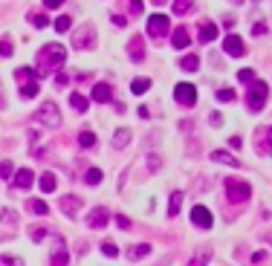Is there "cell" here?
Wrapping results in <instances>:
<instances>
[{
  "instance_id": "43",
  "label": "cell",
  "mask_w": 272,
  "mask_h": 266,
  "mask_svg": "<svg viewBox=\"0 0 272 266\" xmlns=\"http://www.w3.org/2000/svg\"><path fill=\"white\" fill-rule=\"evenodd\" d=\"M110 20H113L116 26H125V23H127V18H125V15H110Z\"/></svg>"
},
{
  "instance_id": "36",
  "label": "cell",
  "mask_w": 272,
  "mask_h": 266,
  "mask_svg": "<svg viewBox=\"0 0 272 266\" xmlns=\"http://www.w3.org/2000/svg\"><path fill=\"white\" fill-rule=\"evenodd\" d=\"M209 257H211V252H209V249H203V252H200V255L194 257L188 266H206V260H209Z\"/></svg>"
},
{
  "instance_id": "10",
  "label": "cell",
  "mask_w": 272,
  "mask_h": 266,
  "mask_svg": "<svg viewBox=\"0 0 272 266\" xmlns=\"http://www.w3.org/2000/svg\"><path fill=\"white\" fill-rule=\"evenodd\" d=\"M191 220H194V226H200V229H211L214 217H211V211L206 205H194V208H191Z\"/></svg>"
},
{
  "instance_id": "8",
  "label": "cell",
  "mask_w": 272,
  "mask_h": 266,
  "mask_svg": "<svg viewBox=\"0 0 272 266\" xmlns=\"http://www.w3.org/2000/svg\"><path fill=\"white\" fill-rule=\"evenodd\" d=\"M168 29H171V20L165 18V15H151L148 18V35L162 38V35H168Z\"/></svg>"
},
{
  "instance_id": "33",
  "label": "cell",
  "mask_w": 272,
  "mask_h": 266,
  "mask_svg": "<svg viewBox=\"0 0 272 266\" xmlns=\"http://www.w3.org/2000/svg\"><path fill=\"white\" fill-rule=\"evenodd\" d=\"M84 182H87V185H99V182H101V171L90 168V171H87V177H84Z\"/></svg>"
},
{
  "instance_id": "50",
  "label": "cell",
  "mask_w": 272,
  "mask_h": 266,
  "mask_svg": "<svg viewBox=\"0 0 272 266\" xmlns=\"http://www.w3.org/2000/svg\"><path fill=\"white\" fill-rule=\"evenodd\" d=\"M130 9H133V12H142V0H130Z\"/></svg>"
},
{
  "instance_id": "13",
  "label": "cell",
  "mask_w": 272,
  "mask_h": 266,
  "mask_svg": "<svg viewBox=\"0 0 272 266\" xmlns=\"http://www.w3.org/2000/svg\"><path fill=\"white\" fill-rule=\"evenodd\" d=\"M214 38H217V23L203 20V23H200V32H197V41H200V44H211Z\"/></svg>"
},
{
  "instance_id": "16",
  "label": "cell",
  "mask_w": 272,
  "mask_h": 266,
  "mask_svg": "<svg viewBox=\"0 0 272 266\" xmlns=\"http://www.w3.org/2000/svg\"><path fill=\"white\" fill-rule=\"evenodd\" d=\"M171 44L177 46V49H185V46L191 44V32H188V26H180V29H174V38H171Z\"/></svg>"
},
{
  "instance_id": "17",
  "label": "cell",
  "mask_w": 272,
  "mask_h": 266,
  "mask_svg": "<svg viewBox=\"0 0 272 266\" xmlns=\"http://www.w3.org/2000/svg\"><path fill=\"white\" fill-rule=\"evenodd\" d=\"M110 98H113V87H110V84H96V87H93V101L104 104Z\"/></svg>"
},
{
  "instance_id": "38",
  "label": "cell",
  "mask_w": 272,
  "mask_h": 266,
  "mask_svg": "<svg viewBox=\"0 0 272 266\" xmlns=\"http://www.w3.org/2000/svg\"><path fill=\"white\" fill-rule=\"evenodd\" d=\"M12 171H15V168H12V162H9V159L0 162V179H9V177H12Z\"/></svg>"
},
{
  "instance_id": "5",
  "label": "cell",
  "mask_w": 272,
  "mask_h": 266,
  "mask_svg": "<svg viewBox=\"0 0 272 266\" xmlns=\"http://www.w3.org/2000/svg\"><path fill=\"white\" fill-rule=\"evenodd\" d=\"M90 46H96V26L87 23L73 35V49H90Z\"/></svg>"
},
{
  "instance_id": "37",
  "label": "cell",
  "mask_w": 272,
  "mask_h": 266,
  "mask_svg": "<svg viewBox=\"0 0 272 266\" xmlns=\"http://www.w3.org/2000/svg\"><path fill=\"white\" fill-rule=\"evenodd\" d=\"M148 252H151V246H148V243H142V246H133V252H130V257H133V260H139V257H145Z\"/></svg>"
},
{
  "instance_id": "22",
  "label": "cell",
  "mask_w": 272,
  "mask_h": 266,
  "mask_svg": "<svg viewBox=\"0 0 272 266\" xmlns=\"http://www.w3.org/2000/svg\"><path fill=\"white\" fill-rule=\"evenodd\" d=\"M35 75H38V72L32 70V67H18V70H15V78H18V81H23V84H29V81H35Z\"/></svg>"
},
{
  "instance_id": "21",
  "label": "cell",
  "mask_w": 272,
  "mask_h": 266,
  "mask_svg": "<svg viewBox=\"0 0 272 266\" xmlns=\"http://www.w3.org/2000/svg\"><path fill=\"white\" fill-rule=\"evenodd\" d=\"M180 67L185 72H197L200 70V55H185V58L180 61Z\"/></svg>"
},
{
  "instance_id": "41",
  "label": "cell",
  "mask_w": 272,
  "mask_h": 266,
  "mask_svg": "<svg viewBox=\"0 0 272 266\" xmlns=\"http://www.w3.org/2000/svg\"><path fill=\"white\" fill-rule=\"evenodd\" d=\"M237 81H246V84H252V81H255V72H252V70H240V72H237Z\"/></svg>"
},
{
  "instance_id": "48",
  "label": "cell",
  "mask_w": 272,
  "mask_h": 266,
  "mask_svg": "<svg viewBox=\"0 0 272 266\" xmlns=\"http://www.w3.org/2000/svg\"><path fill=\"white\" fill-rule=\"evenodd\" d=\"M229 145H232V148H240V145H243V139H240V136H232V139H229Z\"/></svg>"
},
{
  "instance_id": "25",
  "label": "cell",
  "mask_w": 272,
  "mask_h": 266,
  "mask_svg": "<svg viewBox=\"0 0 272 266\" xmlns=\"http://www.w3.org/2000/svg\"><path fill=\"white\" fill-rule=\"evenodd\" d=\"M174 12H177V15H188V12H194V0H174Z\"/></svg>"
},
{
  "instance_id": "9",
  "label": "cell",
  "mask_w": 272,
  "mask_h": 266,
  "mask_svg": "<svg viewBox=\"0 0 272 266\" xmlns=\"http://www.w3.org/2000/svg\"><path fill=\"white\" fill-rule=\"evenodd\" d=\"M49 266H70V252H67L61 237H52V260H49Z\"/></svg>"
},
{
  "instance_id": "44",
  "label": "cell",
  "mask_w": 272,
  "mask_h": 266,
  "mask_svg": "<svg viewBox=\"0 0 272 266\" xmlns=\"http://www.w3.org/2000/svg\"><path fill=\"white\" fill-rule=\"evenodd\" d=\"M46 9H58V6H64V0H44Z\"/></svg>"
},
{
  "instance_id": "40",
  "label": "cell",
  "mask_w": 272,
  "mask_h": 266,
  "mask_svg": "<svg viewBox=\"0 0 272 266\" xmlns=\"http://www.w3.org/2000/svg\"><path fill=\"white\" fill-rule=\"evenodd\" d=\"M101 252H104L107 257H116L119 255V246H116V243H101Z\"/></svg>"
},
{
  "instance_id": "3",
  "label": "cell",
  "mask_w": 272,
  "mask_h": 266,
  "mask_svg": "<svg viewBox=\"0 0 272 266\" xmlns=\"http://www.w3.org/2000/svg\"><path fill=\"white\" fill-rule=\"evenodd\" d=\"M226 197L232 200V203H246V200L252 197V185H249V182H243V179L229 177L226 179Z\"/></svg>"
},
{
  "instance_id": "34",
  "label": "cell",
  "mask_w": 272,
  "mask_h": 266,
  "mask_svg": "<svg viewBox=\"0 0 272 266\" xmlns=\"http://www.w3.org/2000/svg\"><path fill=\"white\" fill-rule=\"evenodd\" d=\"M217 98H220V101H235L237 93L232 87H223V90H217Z\"/></svg>"
},
{
  "instance_id": "14",
  "label": "cell",
  "mask_w": 272,
  "mask_h": 266,
  "mask_svg": "<svg viewBox=\"0 0 272 266\" xmlns=\"http://www.w3.org/2000/svg\"><path fill=\"white\" fill-rule=\"evenodd\" d=\"M127 55H130V61H142L145 58V41H142V35H136L127 44Z\"/></svg>"
},
{
  "instance_id": "11",
  "label": "cell",
  "mask_w": 272,
  "mask_h": 266,
  "mask_svg": "<svg viewBox=\"0 0 272 266\" xmlns=\"http://www.w3.org/2000/svg\"><path fill=\"white\" fill-rule=\"evenodd\" d=\"M107 217H110V211L104 205H99V208H93V211L87 214V226H90V229H104V226H107Z\"/></svg>"
},
{
  "instance_id": "7",
  "label": "cell",
  "mask_w": 272,
  "mask_h": 266,
  "mask_svg": "<svg viewBox=\"0 0 272 266\" xmlns=\"http://www.w3.org/2000/svg\"><path fill=\"white\" fill-rule=\"evenodd\" d=\"M255 151L261 156H269L272 153V124H266V127H261L255 133Z\"/></svg>"
},
{
  "instance_id": "19",
  "label": "cell",
  "mask_w": 272,
  "mask_h": 266,
  "mask_svg": "<svg viewBox=\"0 0 272 266\" xmlns=\"http://www.w3.org/2000/svg\"><path fill=\"white\" fill-rule=\"evenodd\" d=\"M78 208H81V200H78V197H64V200H61V211L64 214H70V217H73Z\"/></svg>"
},
{
  "instance_id": "2",
  "label": "cell",
  "mask_w": 272,
  "mask_h": 266,
  "mask_svg": "<svg viewBox=\"0 0 272 266\" xmlns=\"http://www.w3.org/2000/svg\"><path fill=\"white\" fill-rule=\"evenodd\" d=\"M266 98H269V87H266V81H252L249 84V96H246V101H249V110H263L266 107Z\"/></svg>"
},
{
  "instance_id": "12",
  "label": "cell",
  "mask_w": 272,
  "mask_h": 266,
  "mask_svg": "<svg viewBox=\"0 0 272 266\" xmlns=\"http://www.w3.org/2000/svg\"><path fill=\"white\" fill-rule=\"evenodd\" d=\"M223 49H226V55H232V58H240V55L246 52V46H243V41H240V35H226Z\"/></svg>"
},
{
  "instance_id": "27",
  "label": "cell",
  "mask_w": 272,
  "mask_h": 266,
  "mask_svg": "<svg viewBox=\"0 0 272 266\" xmlns=\"http://www.w3.org/2000/svg\"><path fill=\"white\" fill-rule=\"evenodd\" d=\"M26 208H29L32 214H49V205H46L44 200H29Z\"/></svg>"
},
{
  "instance_id": "39",
  "label": "cell",
  "mask_w": 272,
  "mask_h": 266,
  "mask_svg": "<svg viewBox=\"0 0 272 266\" xmlns=\"http://www.w3.org/2000/svg\"><path fill=\"white\" fill-rule=\"evenodd\" d=\"M55 29H58V32H67V29H70V15H61V18L55 20Z\"/></svg>"
},
{
  "instance_id": "23",
  "label": "cell",
  "mask_w": 272,
  "mask_h": 266,
  "mask_svg": "<svg viewBox=\"0 0 272 266\" xmlns=\"http://www.w3.org/2000/svg\"><path fill=\"white\" fill-rule=\"evenodd\" d=\"M70 104H73L75 113H87V98L78 96V93H73V96H70Z\"/></svg>"
},
{
  "instance_id": "1",
  "label": "cell",
  "mask_w": 272,
  "mask_h": 266,
  "mask_svg": "<svg viewBox=\"0 0 272 266\" xmlns=\"http://www.w3.org/2000/svg\"><path fill=\"white\" fill-rule=\"evenodd\" d=\"M67 61V49L61 44H46L41 46L38 52V61H35V72L38 75H49V72H58Z\"/></svg>"
},
{
  "instance_id": "35",
  "label": "cell",
  "mask_w": 272,
  "mask_h": 266,
  "mask_svg": "<svg viewBox=\"0 0 272 266\" xmlns=\"http://www.w3.org/2000/svg\"><path fill=\"white\" fill-rule=\"evenodd\" d=\"M0 266H23V260L15 255H0Z\"/></svg>"
},
{
  "instance_id": "47",
  "label": "cell",
  "mask_w": 272,
  "mask_h": 266,
  "mask_svg": "<svg viewBox=\"0 0 272 266\" xmlns=\"http://www.w3.org/2000/svg\"><path fill=\"white\" fill-rule=\"evenodd\" d=\"M252 260H255V263H263V260H266V252H255Z\"/></svg>"
},
{
  "instance_id": "6",
  "label": "cell",
  "mask_w": 272,
  "mask_h": 266,
  "mask_svg": "<svg viewBox=\"0 0 272 266\" xmlns=\"http://www.w3.org/2000/svg\"><path fill=\"white\" fill-rule=\"evenodd\" d=\"M35 122L46 124V127H58V124H61V113H58V107L49 101V104H44V107L35 113Z\"/></svg>"
},
{
  "instance_id": "28",
  "label": "cell",
  "mask_w": 272,
  "mask_h": 266,
  "mask_svg": "<svg viewBox=\"0 0 272 266\" xmlns=\"http://www.w3.org/2000/svg\"><path fill=\"white\" fill-rule=\"evenodd\" d=\"M96 142H99V139H96L93 130H84L81 136H78V145H81V148H96Z\"/></svg>"
},
{
  "instance_id": "24",
  "label": "cell",
  "mask_w": 272,
  "mask_h": 266,
  "mask_svg": "<svg viewBox=\"0 0 272 266\" xmlns=\"http://www.w3.org/2000/svg\"><path fill=\"white\" fill-rule=\"evenodd\" d=\"M38 81H29V84H20V98H35L38 96Z\"/></svg>"
},
{
  "instance_id": "18",
  "label": "cell",
  "mask_w": 272,
  "mask_h": 266,
  "mask_svg": "<svg viewBox=\"0 0 272 266\" xmlns=\"http://www.w3.org/2000/svg\"><path fill=\"white\" fill-rule=\"evenodd\" d=\"M211 162H223V165H232V168H240V159L232 156L226 151H211Z\"/></svg>"
},
{
  "instance_id": "26",
  "label": "cell",
  "mask_w": 272,
  "mask_h": 266,
  "mask_svg": "<svg viewBox=\"0 0 272 266\" xmlns=\"http://www.w3.org/2000/svg\"><path fill=\"white\" fill-rule=\"evenodd\" d=\"M55 185H58V179H55V174H44V177H41V191H44V194L55 191Z\"/></svg>"
},
{
  "instance_id": "42",
  "label": "cell",
  "mask_w": 272,
  "mask_h": 266,
  "mask_svg": "<svg viewBox=\"0 0 272 266\" xmlns=\"http://www.w3.org/2000/svg\"><path fill=\"white\" fill-rule=\"evenodd\" d=\"M252 35H255V38L266 35V23H263V20H258V23H255V26H252Z\"/></svg>"
},
{
  "instance_id": "45",
  "label": "cell",
  "mask_w": 272,
  "mask_h": 266,
  "mask_svg": "<svg viewBox=\"0 0 272 266\" xmlns=\"http://www.w3.org/2000/svg\"><path fill=\"white\" fill-rule=\"evenodd\" d=\"M55 84H58V87H67V84H70V78H67V75H64V72H61V75L55 78Z\"/></svg>"
},
{
  "instance_id": "4",
  "label": "cell",
  "mask_w": 272,
  "mask_h": 266,
  "mask_svg": "<svg viewBox=\"0 0 272 266\" xmlns=\"http://www.w3.org/2000/svg\"><path fill=\"white\" fill-rule=\"evenodd\" d=\"M174 98H177V104H182V107H194L197 104V87L188 84V81H182V84L174 87Z\"/></svg>"
},
{
  "instance_id": "32",
  "label": "cell",
  "mask_w": 272,
  "mask_h": 266,
  "mask_svg": "<svg viewBox=\"0 0 272 266\" xmlns=\"http://www.w3.org/2000/svg\"><path fill=\"white\" fill-rule=\"evenodd\" d=\"M29 23H32L35 29H44L46 23H49V18H46V15H41V12H35V15H29Z\"/></svg>"
},
{
  "instance_id": "29",
  "label": "cell",
  "mask_w": 272,
  "mask_h": 266,
  "mask_svg": "<svg viewBox=\"0 0 272 266\" xmlns=\"http://www.w3.org/2000/svg\"><path fill=\"white\" fill-rule=\"evenodd\" d=\"M130 90H133L136 96H142V93H148V90H151V81H148V78H133Z\"/></svg>"
},
{
  "instance_id": "30",
  "label": "cell",
  "mask_w": 272,
  "mask_h": 266,
  "mask_svg": "<svg viewBox=\"0 0 272 266\" xmlns=\"http://www.w3.org/2000/svg\"><path fill=\"white\" fill-rule=\"evenodd\" d=\"M12 49H15V46H12V38L3 35L0 38V58H12Z\"/></svg>"
},
{
  "instance_id": "51",
  "label": "cell",
  "mask_w": 272,
  "mask_h": 266,
  "mask_svg": "<svg viewBox=\"0 0 272 266\" xmlns=\"http://www.w3.org/2000/svg\"><path fill=\"white\" fill-rule=\"evenodd\" d=\"M154 3H165V0H154Z\"/></svg>"
},
{
  "instance_id": "31",
  "label": "cell",
  "mask_w": 272,
  "mask_h": 266,
  "mask_svg": "<svg viewBox=\"0 0 272 266\" xmlns=\"http://www.w3.org/2000/svg\"><path fill=\"white\" fill-rule=\"evenodd\" d=\"M127 142H130V133H127V130H116V133H113V148H125Z\"/></svg>"
},
{
  "instance_id": "15",
  "label": "cell",
  "mask_w": 272,
  "mask_h": 266,
  "mask_svg": "<svg viewBox=\"0 0 272 266\" xmlns=\"http://www.w3.org/2000/svg\"><path fill=\"white\" fill-rule=\"evenodd\" d=\"M12 179H15V185H18V188H26V191H29L32 182H35V174H32L29 168H20V171H15V177H12Z\"/></svg>"
},
{
  "instance_id": "20",
  "label": "cell",
  "mask_w": 272,
  "mask_h": 266,
  "mask_svg": "<svg viewBox=\"0 0 272 266\" xmlns=\"http://www.w3.org/2000/svg\"><path fill=\"white\" fill-rule=\"evenodd\" d=\"M182 191H174L171 194V203H168V217H177V214H180V205H182Z\"/></svg>"
},
{
  "instance_id": "46",
  "label": "cell",
  "mask_w": 272,
  "mask_h": 266,
  "mask_svg": "<svg viewBox=\"0 0 272 266\" xmlns=\"http://www.w3.org/2000/svg\"><path fill=\"white\" fill-rule=\"evenodd\" d=\"M116 223H119V226H122V229H130V220H127V217H122V214H119V217H116Z\"/></svg>"
},
{
  "instance_id": "49",
  "label": "cell",
  "mask_w": 272,
  "mask_h": 266,
  "mask_svg": "<svg viewBox=\"0 0 272 266\" xmlns=\"http://www.w3.org/2000/svg\"><path fill=\"white\" fill-rule=\"evenodd\" d=\"M209 119H211V124H223V116H220V113H211Z\"/></svg>"
}]
</instances>
